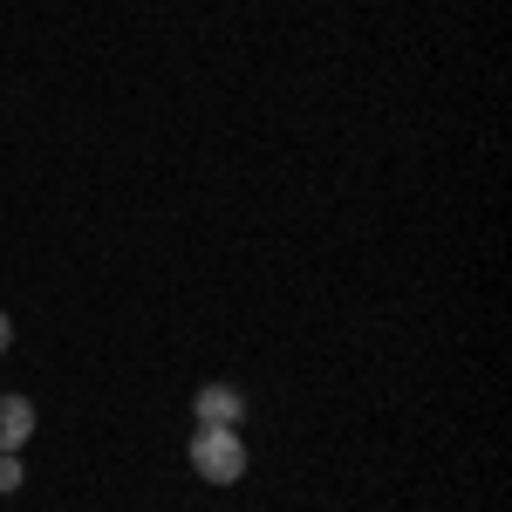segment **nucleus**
<instances>
[{
  "label": "nucleus",
  "mask_w": 512,
  "mask_h": 512,
  "mask_svg": "<svg viewBox=\"0 0 512 512\" xmlns=\"http://www.w3.org/2000/svg\"><path fill=\"white\" fill-rule=\"evenodd\" d=\"M0 492H21V451H0Z\"/></svg>",
  "instance_id": "nucleus-4"
},
{
  "label": "nucleus",
  "mask_w": 512,
  "mask_h": 512,
  "mask_svg": "<svg viewBox=\"0 0 512 512\" xmlns=\"http://www.w3.org/2000/svg\"><path fill=\"white\" fill-rule=\"evenodd\" d=\"M35 437V403L28 396H0V451H21Z\"/></svg>",
  "instance_id": "nucleus-3"
},
{
  "label": "nucleus",
  "mask_w": 512,
  "mask_h": 512,
  "mask_svg": "<svg viewBox=\"0 0 512 512\" xmlns=\"http://www.w3.org/2000/svg\"><path fill=\"white\" fill-rule=\"evenodd\" d=\"M192 417L198 424H219V431H239V424H246V396H239L233 383H205V390L192 396Z\"/></svg>",
  "instance_id": "nucleus-2"
},
{
  "label": "nucleus",
  "mask_w": 512,
  "mask_h": 512,
  "mask_svg": "<svg viewBox=\"0 0 512 512\" xmlns=\"http://www.w3.org/2000/svg\"><path fill=\"white\" fill-rule=\"evenodd\" d=\"M7 342H14V321L0 315V355H7Z\"/></svg>",
  "instance_id": "nucleus-5"
},
{
  "label": "nucleus",
  "mask_w": 512,
  "mask_h": 512,
  "mask_svg": "<svg viewBox=\"0 0 512 512\" xmlns=\"http://www.w3.org/2000/svg\"><path fill=\"white\" fill-rule=\"evenodd\" d=\"M185 458H192V472L205 478V485H239V478H246V437L219 431V424H198L192 444H185Z\"/></svg>",
  "instance_id": "nucleus-1"
}]
</instances>
